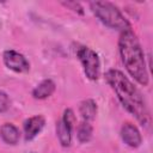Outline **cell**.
<instances>
[{"instance_id":"cell-1","label":"cell","mask_w":153,"mask_h":153,"mask_svg":"<svg viewBox=\"0 0 153 153\" xmlns=\"http://www.w3.org/2000/svg\"><path fill=\"white\" fill-rule=\"evenodd\" d=\"M108 82L111 85L112 90L117 94L122 105L136 117V120L145 127H149L151 116L143 97L140 91L130 82V80L124 76V74L117 69H110L105 74Z\"/></svg>"},{"instance_id":"cell-6","label":"cell","mask_w":153,"mask_h":153,"mask_svg":"<svg viewBox=\"0 0 153 153\" xmlns=\"http://www.w3.org/2000/svg\"><path fill=\"white\" fill-rule=\"evenodd\" d=\"M123 141L130 147H137L141 143V134L137 128L131 123H126L121 130Z\"/></svg>"},{"instance_id":"cell-8","label":"cell","mask_w":153,"mask_h":153,"mask_svg":"<svg viewBox=\"0 0 153 153\" xmlns=\"http://www.w3.org/2000/svg\"><path fill=\"white\" fill-rule=\"evenodd\" d=\"M0 135H1L2 140L6 143H10V145H16L19 140V131L11 123H5L4 126H1Z\"/></svg>"},{"instance_id":"cell-12","label":"cell","mask_w":153,"mask_h":153,"mask_svg":"<svg viewBox=\"0 0 153 153\" xmlns=\"http://www.w3.org/2000/svg\"><path fill=\"white\" fill-rule=\"evenodd\" d=\"M92 136V127L87 122L81 123L78 127V139L80 142H87Z\"/></svg>"},{"instance_id":"cell-13","label":"cell","mask_w":153,"mask_h":153,"mask_svg":"<svg viewBox=\"0 0 153 153\" xmlns=\"http://www.w3.org/2000/svg\"><path fill=\"white\" fill-rule=\"evenodd\" d=\"M62 121H63L71 129H73V128H74V124H75V116H74V112H73L71 109H66V110H65V114H63Z\"/></svg>"},{"instance_id":"cell-2","label":"cell","mask_w":153,"mask_h":153,"mask_svg":"<svg viewBox=\"0 0 153 153\" xmlns=\"http://www.w3.org/2000/svg\"><path fill=\"white\" fill-rule=\"evenodd\" d=\"M120 53L122 61L128 71V73L141 85L146 86L148 84V73L146 69L143 51L141 45L131 30L123 31L118 41Z\"/></svg>"},{"instance_id":"cell-11","label":"cell","mask_w":153,"mask_h":153,"mask_svg":"<svg viewBox=\"0 0 153 153\" xmlns=\"http://www.w3.org/2000/svg\"><path fill=\"white\" fill-rule=\"evenodd\" d=\"M97 112V105L92 99H86L80 104V115L84 120H93Z\"/></svg>"},{"instance_id":"cell-9","label":"cell","mask_w":153,"mask_h":153,"mask_svg":"<svg viewBox=\"0 0 153 153\" xmlns=\"http://www.w3.org/2000/svg\"><path fill=\"white\" fill-rule=\"evenodd\" d=\"M54 90H55V84L50 79H45L42 82H39L37 87H35V90L32 91V96L37 99H43L51 96Z\"/></svg>"},{"instance_id":"cell-3","label":"cell","mask_w":153,"mask_h":153,"mask_svg":"<svg viewBox=\"0 0 153 153\" xmlns=\"http://www.w3.org/2000/svg\"><path fill=\"white\" fill-rule=\"evenodd\" d=\"M91 10L93 13L99 18L102 23H104L106 26H110L112 29L127 31L130 30V24L128 20L123 17V14L120 12V10L114 6L110 2H103V1H94L90 4Z\"/></svg>"},{"instance_id":"cell-4","label":"cell","mask_w":153,"mask_h":153,"mask_svg":"<svg viewBox=\"0 0 153 153\" xmlns=\"http://www.w3.org/2000/svg\"><path fill=\"white\" fill-rule=\"evenodd\" d=\"M78 57L80 59L86 76L91 80H97L99 76V59L98 55L87 47L78 49Z\"/></svg>"},{"instance_id":"cell-7","label":"cell","mask_w":153,"mask_h":153,"mask_svg":"<svg viewBox=\"0 0 153 153\" xmlns=\"http://www.w3.org/2000/svg\"><path fill=\"white\" fill-rule=\"evenodd\" d=\"M44 127V118L42 116H33L25 121L24 124V134L25 140H32Z\"/></svg>"},{"instance_id":"cell-14","label":"cell","mask_w":153,"mask_h":153,"mask_svg":"<svg viewBox=\"0 0 153 153\" xmlns=\"http://www.w3.org/2000/svg\"><path fill=\"white\" fill-rule=\"evenodd\" d=\"M10 106V98L5 92L0 91V112H4Z\"/></svg>"},{"instance_id":"cell-5","label":"cell","mask_w":153,"mask_h":153,"mask_svg":"<svg viewBox=\"0 0 153 153\" xmlns=\"http://www.w3.org/2000/svg\"><path fill=\"white\" fill-rule=\"evenodd\" d=\"M4 62L10 69L14 72H19V73L27 72L30 68L26 59L22 54L14 50H7L4 53Z\"/></svg>"},{"instance_id":"cell-10","label":"cell","mask_w":153,"mask_h":153,"mask_svg":"<svg viewBox=\"0 0 153 153\" xmlns=\"http://www.w3.org/2000/svg\"><path fill=\"white\" fill-rule=\"evenodd\" d=\"M56 133H57V136H59V140H60L61 145L65 146V147H68L71 145V140H72V135H71L72 129L62 120H60L57 122Z\"/></svg>"}]
</instances>
